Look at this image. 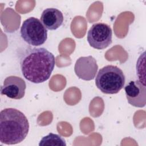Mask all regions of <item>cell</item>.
Wrapping results in <instances>:
<instances>
[{
  "label": "cell",
  "instance_id": "1",
  "mask_svg": "<svg viewBox=\"0 0 146 146\" xmlns=\"http://www.w3.org/2000/svg\"><path fill=\"white\" fill-rule=\"evenodd\" d=\"M55 64L54 55L43 47L29 48L20 59L23 76L27 80L36 84L49 79Z\"/></svg>",
  "mask_w": 146,
  "mask_h": 146
},
{
  "label": "cell",
  "instance_id": "2",
  "mask_svg": "<svg viewBox=\"0 0 146 146\" xmlns=\"http://www.w3.org/2000/svg\"><path fill=\"white\" fill-rule=\"evenodd\" d=\"M29 123L26 116L19 110L7 108L0 113V141L7 145L22 142L27 135Z\"/></svg>",
  "mask_w": 146,
  "mask_h": 146
},
{
  "label": "cell",
  "instance_id": "3",
  "mask_svg": "<svg viewBox=\"0 0 146 146\" xmlns=\"http://www.w3.org/2000/svg\"><path fill=\"white\" fill-rule=\"evenodd\" d=\"M125 80L124 73L120 68L116 66L107 65L98 71L95 78V84L103 93L115 94L123 88Z\"/></svg>",
  "mask_w": 146,
  "mask_h": 146
},
{
  "label": "cell",
  "instance_id": "4",
  "mask_svg": "<svg viewBox=\"0 0 146 146\" xmlns=\"http://www.w3.org/2000/svg\"><path fill=\"white\" fill-rule=\"evenodd\" d=\"M21 35L29 44L40 46L47 39V30L39 19L30 17L23 21L21 27Z\"/></svg>",
  "mask_w": 146,
  "mask_h": 146
},
{
  "label": "cell",
  "instance_id": "5",
  "mask_svg": "<svg viewBox=\"0 0 146 146\" xmlns=\"http://www.w3.org/2000/svg\"><path fill=\"white\" fill-rule=\"evenodd\" d=\"M112 31L109 25L98 22L94 24L87 33V41L93 48L103 50L112 43Z\"/></svg>",
  "mask_w": 146,
  "mask_h": 146
},
{
  "label": "cell",
  "instance_id": "6",
  "mask_svg": "<svg viewBox=\"0 0 146 146\" xmlns=\"http://www.w3.org/2000/svg\"><path fill=\"white\" fill-rule=\"evenodd\" d=\"M128 102L136 107H143L146 104L145 86L140 80H132L124 87Z\"/></svg>",
  "mask_w": 146,
  "mask_h": 146
},
{
  "label": "cell",
  "instance_id": "7",
  "mask_svg": "<svg viewBox=\"0 0 146 146\" xmlns=\"http://www.w3.org/2000/svg\"><path fill=\"white\" fill-rule=\"evenodd\" d=\"M26 88V82L22 78L11 75L4 80L1 94L11 99H21L25 96Z\"/></svg>",
  "mask_w": 146,
  "mask_h": 146
},
{
  "label": "cell",
  "instance_id": "8",
  "mask_svg": "<svg viewBox=\"0 0 146 146\" xmlns=\"http://www.w3.org/2000/svg\"><path fill=\"white\" fill-rule=\"evenodd\" d=\"M98 69L96 59L92 56H82L78 58L75 64L74 71L76 76L84 80L94 79Z\"/></svg>",
  "mask_w": 146,
  "mask_h": 146
},
{
  "label": "cell",
  "instance_id": "9",
  "mask_svg": "<svg viewBox=\"0 0 146 146\" xmlns=\"http://www.w3.org/2000/svg\"><path fill=\"white\" fill-rule=\"evenodd\" d=\"M63 15L56 8H47L41 14L40 21L47 30H55L63 23Z\"/></svg>",
  "mask_w": 146,
  "mask_h": 146
},
{
  "label": "cell",
  "instance_id": "10",
  "mask_svg": "<svg viewBox=\"0 0 146 146\" xmlns=\"http://www.w3.org/2000/svg\"><path fill=\"white\" fill-rule=\"evenodd\" d=\"M39 146L50 145V146H66L65 140L60 135L52 133H48L44 136L39 143Z\"/></svg>",
  "mask_w": 146,
  "mask_h": 146
}]
</instances>
